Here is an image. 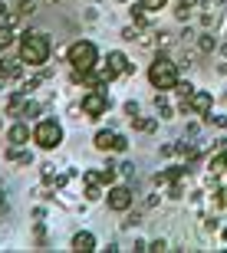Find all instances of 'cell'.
Masks as SVG:
<instances>
[{
    "mask_svg": "<svg viewBox=\"0 0 227 253\" xmlns=\"http://www.w3.org/2000/svg\"><path fill=\"white\" fill-rule=\"evenodd\" d=\"M175 17H178V20H191V7H181V3H178V10H175Z\"/></svg>",
    "mask_w": 227,
    "mask_h": 253,
    "instance_id": "obj_31",
    "label": "cell"
},
{
    "mask_svg": "<svg viewBox=\"0 0 227 253\" xmlns=\"http://www.w3.org/2000/svg\"><path fill=\"white\" fill-rule=\"evenodd\" d=\"M165 3H168V0H138V7H145L148 13H151V10H161Z\"/></svg>",
    "mask_w": 227,
    "mask_h": 253,
    "instance_id": "obj_22",
    "label": "cell"
},
{
    "mask_svg": "<svg viewBox=\"0 0 227 253\" xmlns=\"http://www.w3.org/2000/svg\"><path fill=\"white\" fill-rule=\"evenodd\" d=\"M7 69H10V59L0 56V76H3V79H7Z\"/></svg>",
    "mask_w": 227,
    "mask_h": 253,
    "instance_id": "obj_32",
    "label": "cell"
},
{
    "mask_svg": "<svg viewBox=\"0 0 227 253\" xmlns=\"http://www.w3.org/2000/svg\"><path fill=\"white\" fill-rule=\"evenodd\" d=\"M218 230V217H204V234H214Z\"/></svg>",
    "mask_w": 227,
    "mask_h": 253,
    "instance_id": "obj_27",
    "label": "cell"
},
{
    "mask_svg": "<svg viewBox=\"0 0 227 253\" xmlns=\"http://www.w3.org/2000/svg\"><path fill=\"white\" fill-rule=\"evenodd\" d=\"M7 161H13V165H30L33 155L23 151V145H10V148H7Z\"/></svg>",
    "mask_w": 227,
    "mask_h": 253,
    "instance_id": "obj_12",
    "label": "cell"
},
{
    "mask_svg": "<svg viewBox=\"0 0 227 253\" xmlns=\"http://www.w3.org/2000/svg\"><path fill=\"white\" fill-rule=\"evenodd\" d=\"M13 37H17V33H13V23H3V27H0V49H7L10 43H13Z\"/></svg>",
    "mask_w": 227,
    "mask_h": 253,
    "instance_id": "obj_16",
    "label": "cell"
},
{
    "mask_svg": "<svg viewBox=\"0 0 227 253\" xmlns=\"http://www.w3.org/2000/svg\"><path fill=\"white\" fill-rule=\"evenodd\" d=\"M0 17H3V20H10V7L3 3V0H0Z\"/></svg>",
    "mask_w": 227,
    "mask_h": 253,
    "instance_id": "obj_33",
    "label": "cell"
},
{
    "mask_svg": "<svg viewBox=\"0 0 227 253\" xmlns=\"http://www.w3.org/2000/svg\"><path fill=\"white\" fill-rule=\"evenodd\" d=\"M125 115H129V119H135V115H138V102H132V99H129V102H125Z\"/></svg>",
    "mask_w": 227,
    "mask_h": 253,
    "instance_id": "obj_29",
    "label": "cell"
},
{
    "mask_svg": "<svg viewBox=\"0 0 227 253\" xmlns=\"http://www.w3.org/2000/svg\"><path fill=\"white\" fill-rule=\"evenodd\" d=\"M175 92H178V99H181V102H191V95H194V85H191V83H181V79H178Z\"/></svg>",
    "mask_w": 227,
    "mask_h": 253,
    "instance_id": "obj_17",
    "label": "cell"
},
{
    "mask_svg": "<svg viewBox=\"0 0 227 253\" xmlns=\"http://www.w3.org/2000/svg\"><path fill=\"white\" fill-rule=\"evenodd\" d=\"M112 151H129V138H125V135H115V145H112Z\"/></svg>",
    "mask_w": 227,
    "mask_h": 253,
    "instance_id": "obj_26",
    "label": "cell"
},
{
    "mask_svg": "<svg viewBox=\"0 0 227 253\" xmlns=\"http://www.w3.org/2000/svg\"><path fill=\"white\" fill-rule=\"evenodd\" d=\"M122 40H125V43H135V40H138V27H125L122 30Z\"/></svg>",
    "mask_w": 227,
    "mask_h": 253,
    "instance_id": "obj_24",
    "label": "cell"
},
{
    "mask_svg": "<svg viewBox=\"0 0 227 253\" xmlns=\"http://www.w3.org/2000/svg\"><path fill=\"white\" fill-rule=\"evenodd\" d=\"M138 224H142V214H129V220H122V230H132Z\"/></svg>",
    "mask_w": 227,
    "mask_h": 253,
    "instance_id": "obj_23",
    "label": "cell"
},
{
    "mask_svg": "<svg viewBox=\"0 0 227 253\" xmlns=\"http://www.w3.org/2000/svg\"><path fill=\"white\" fill-rule=\"evenodd\" d=\"M214 23H218V13H204V17H201V27H204V30L214 27Z\"/></svg>",
    "mask_w": 227,
    "mask_h": 253,
    "instance_id": "obj_28",
    "label": "cell"
},
{
    "mask_svg": "<svg viewBox=\"0 0 227 253\" xmlns=\"http://www.w3.org/2000/svg\"><path fill=\"white\" fill-rule=\"evenodd\" d=\"M33 141H37L43 151H53L63 145V125L56 122V119H43V122H37V128H33Z\"/></svg>",
    "mask_w": 227,
    "mask_h": 253,
    "instance_id": "obj_4",
    "label": "cell"
},
{
    "mask_svg": "<svg viewBox=\"0 0 227 253\" xmlns=\"http://www.w3.org/2000/svg\"><path fill=\"white\" fill-rule=\"evenodd\" d=\"M148 83L161 92H171L178 85V63L171 56H155V63L148 66Z\"/></svg>",
    "mask_w": 227,
    "mask_h": 253,
    "instance_id": "obj_2",
    "label": "cell"
},
{
    "mask_svg": "<svg viewBox=\"0 0 227 253\" xmlns=\"http://www.w3.org/2000/svg\"><path fill=\"white\" fill-rule=\"evenodd\" d=\"M109 69H112L115 76H129V73H135L132 59L125 56V53H119V49H112V53H109Z\"/></svg>",
    "mask_w": 227,
    "mask_h": 253,
    "instance_id": "obj_7",
    "label": "cell"
},
{
    "mask_svg": "<svg viewBox=\"0 0 227 253\" xmlns=\"http://www.w3.org/2000/svg\"><path fill=\"white\" fill-rule=\"evenodd\" d=\"M119 3H129V0H119Z\"/></svg>",
    "mask_w": 227,
    "mask_h": 253,
    "instance_id": "obj_35",
    "label": "cell"
},
{
    "mask_svg": "<svg viewBox=\"0 0 227 253\" xmlns=\"http://www.w3.org/2000/svg\"><path fill=\"white\" fill-rule=\"evenodd\" d=\"M148 250H155V253L168 250V240H165V237H158V240H151V244H148Z\"/></svg>",
    "mask_w": 227,
    "mask_h": 253,
    "instance_id": "obj_25",
    "label": "cell"
},
{
    "mask_svg": "<svg viewBox=\"0 0 227 253\" xmlns=\"http://www.w3.org/2000/svg\"><path fill=\"white\" fill-rule=\"evenodd\" d=\"M49 43L46 33H37V30H27V33H20V59L30 66V69H37V66H46L49 59Z\"/></svg>",
    "mask_w": 227,
    "mask_h": 253,
    "instance_id": "obj_1",
    "label": "cell"
},
{
    "mask_svg": "<svg viewBox=\"0 0 227 253\" xmlns=\"http://www.w3.org/2000/svg\"><path fill=\"white\" fill-rule=\"evenodd\" d=\"M46 3H59V0H46Z\"/></svg>",
    "mask_w": 227,
    "mask_h": 253,
    "instance_id": "obj_34",
    "label": "cell"
},
{
    "mask_svg": "<svg viewBox=\"0 0 227 253\" xmlns=\"http://www.w3.org/2000/svg\"><path fill=\"white\" fill-rule=\"evenodd\" d=\"M73 250L76 253H92L95 250V237L89 234V230H79V234L73 237Z\"/></svg>",
    "mask_w": 227,
    "mask_h": 253,
    "instance_id": "obj_11",
    "label": "cell"
},
{
    "mask_svg": "<svg viewBox=\"0 0 227 253\" xmlns=\"http://www.w3.org/2000/svg\"><path fill=\"white\" fill-rule=\"evenodd\" d=\"M23 59H20V63H10V69H7V79H20V76H23Z\"/></svg>",
    "mask_w": 227,
    "mask_h": 253,
    "instance_id": "obj_21",
    "label": "cell"
},
{
    "mask_svg": "<svg viewBox=\"0 0 227 253\" xmlns=\"http://www.w3.org/2000/svg\"><path fill=\"white\" fill-rule=\"evenodd\" d=\"M92 145L99 151H112V145H115V131H95V138H92Z\"/></svg>",
    "mask_w": 227,
    "mask_h": 253,
    "instance_id": "obj_13",
    "label": "cell"
},
{
    "mask_svg": "<svg viewBox=\"0 0 227 253\" xmlns=\"http://www.w3.org/2000/svg\"><path fill=\"white\" fill-rule=\"evenodd\" d=\"M7 141H10V145H27V141H30V128L23 122H13L7 128Z\"/></svg>",
    "mask_w": 227,
    "mask_h": 253,
    "instance_id": "obj_10",
    "label": "cell"
},
{
    "mask_svg": "<svg viewBox=\"0 0 227 253\" xmlns=\"http://www.w3.org/2000/svg\"><path fill=\"white\" fill-rule=\"evenodd\" d=\"M208 171H211V174H224V171H227V148L208 161Z\"/></svg>",
    "mask_w": 227,
    "mask_h": 253,
    "instance_id": "obj_14",
    "label": "cell"
},
{
    "mask_svg": "<svg viewBox=\"0 0 227 253\" xmlns=\"http://www.w3.org/2000/svg\"><path fill=\"white\" fill-rule=\"evenodd\" d=\"M191 112L194 115H208L211 112V105H214V99H211V92H204V89H201V92H194L191 95Z\"/></svg>",
    "mask_w": 227,
    "mask_h": 253,
    "instance_id": "obj_8",
    "label": "cell"
},
{
    "mask_svg": "<svg viewBox=\"0 0 227 253\" xmlns=\"http://www.w3.org/2000/svg\"><path fill=\"white\" fill-rule=\"evenodd\" d=\"M155 109H158V115H161V119H171V115H175V112H171V105H168V102L155 105Z\"/></svg>",
    "mask_w": 227,
    "mask_h": 253,
    "instance_id": "obj_30",
    "label": "cell"
},
{
    "mask_svg": "<svg viewBox=\"0 0 227 253\" xmlns=\"http://www.w3.org/2000/svg\"><path fill=\"white\" fill-rule=\"evenodd\" d=\"M105 197H109V211H115V214H125V211L132 207V201H135L129 184H112Z\"/></svg>",
    "mask_w": 227,
    "mask_h": 253,
    "instance_id": "obj_6",
    "label": "cell"
},
{
    "mask_svg": "<svg viewBox=\"0 0 227 253\" xmlns=\"http://www.w3.org/2000/svg\"><path fill=\"white\" fill-rule=\"evenodd\" d=\"M66 63L73 66L76 73H92L95 69V63H99V49H95V43L92 40H76L73 46H69V53H66Z\"/></svg>",
    "mask_w": 227,
    "mask_h": 253,
    "instance_id": "obj_3",
    "label": "cell"
},
{
    "mask_svg": "<svg viewBox=\"0 0 227 253\" xmlns=\"http://www.w3.org/2000/svg\"><path fill=\"white\" fill-rule=\"evenodd\" d=\"M132 125H135L138 131H155V119H142V115H135Z\"/></svg>",
    "mask_w": 227,
    "mask_h": 253,
    "instance_id": "obj_18",
    "label": "cell"
},
{
    "mask_svg": "<svg viewBox=\"0 0 227 253\" xmlns=\"http://www.w3.org/2000/svg\"><path fill=\"white\" fill-rule=\"evenodd\" d=\"M109 109H112V99H109V92H105V89H89V92L83 95V112H86V119H102Z\"/></svg>",
    "mask_w": 227,
    "mask_h": 253,
    "instance_id": "obj_5",
    "label": "cell"
},
{
    "mask_svg": "<svg viewBox=\"0 0 227 253\" xmlns=\"http://www.w3.org/2000/svg\"><path fill=\"white\" fill-rule=\"evenodd\" d=\"M102 197V188H99V181H89L86 184V201H99Z\"/></svg>",
    "mask_w": 227,
    "mask_h": 253,
    "instance_id": "obj_19",
    "label": "cell"
},
{
    "mask_svg": "<svg viewBox=\"0 0 227 253\" xmlns=\"http://www.w3.org/2000/svg\"><path fill=\"white\" fill-rule=\"evenodd\" d=\"M198 49H201V53H214V49H218V40L204 30V33H198Z\"/></svg>",
    "mask_w": 227,
    "mask_h": 253,
    "instance_id": "obj_15",
    "label": "cell"
},
{
    "mask_svg": "<svg viewBox=\"0 0 227 253\" xmlns=\"http://www.w3.org/2000/svg\"><path fill=\"white\" fill-rule=\"evenodd\" d=\"M40 115V105L33 102V99H27V105H23V115H20V119H37Z\"/></svg>",
    "mask_w": 227,
    "mask_h": 253,
    "instance_id": "obj_20",
    "label": "cell"
},
{
    "mask_svg": "<svg viewBox=\"0 0 227 253\" xmlns=\"http://www.w3.org/2000/svg\"><path fill=\"white\" fill-rule=\"evenodd\" d=\"M27 99H30L27 89H17V92L7 99V115H17V119H20V115H23V105H27Z\"/></svg>",
    "mask_w": 227,
    "mask_h": 253,
    "instance_id": "obj_9",
    "label": "cell"
}]
</instances>
